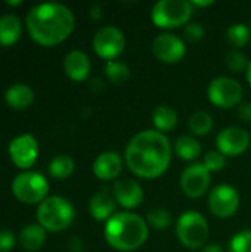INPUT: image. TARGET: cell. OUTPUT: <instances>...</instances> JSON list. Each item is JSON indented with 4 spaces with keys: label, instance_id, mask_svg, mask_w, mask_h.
Segmentation results:
<instances>
[{
    "label": "cell",
    "instance_id": "484cf974",
    "mask_svg": "<svg viewBox=\"0 0 251 252\" xmlns=\"http://www.w3.org/2000/svg\"><path fill=\"white\" fill-rule=\"evenodd\" d=\"M226 40L235 50H240L250 43L251 28L246 24H234L226 30Z\"/></svg>",
    "mask_w": 251,
    "mask_h": 252
},
{
    "label": "cell",
    "instance_id": "74e56055",
    "mask_svg": "<svg viewBox=\"0 0 251 252\" xmlns=\"http://www.w3.org/2000/svg\"><path fill=\"white\" fill-rule=\"evenodd\" d=\"M90 87H92L95 92H99V90H102V89H104L102 80H101V78H93V80L90 81Z\"/></svg>",
    "mask_w": 251,
    "mask_h": 252
},
{
    "label": "cell",
    "instance_id": "52a82bcc",
    "mask_svg": "<svg viewBox=\"0 0 251 252\" xmlns=\"http://www.w3.org/2000/svg\"><path fill=\"white\" fill-rule=\"evenodd\" d=\"M192 12L194 7L188 0H160L152 6L151 19L155 27L170 30L186 25Z\"/></svg>",
    "mask_w": 251,
    "mask_h": 252
},
{
    "label": "cell",
    "instance_id": "1f68e13d",
    "mask_svg": "<svg viewBox=\"0 0 251 252\" xmlns=\"http://www.w3.org/2000/svg\"><path fill=\"white\" fill-rule=\"evenodd\" d=\"M204 35H206V30L200 22H188L183 27V37L191 43H197L203 40Z\"/></svg>",
    "mask_w": 251,
    "mask_h": 252
},
{
    "label": "cell",
    "instance_id": "44dd1931",
    "mask_svg": "<svg viewBox=\"0 0 251 252\" xmlns=\"http://www.w3.org/2000/svg\"><path fill=\"white\" fill-rule=\"evenodd\" d=\"M46 242V230L38 223H31L19 232V244L25 251H37Z\"/></svg>",
    "mask_w": 251,
    "mask_h": 252
},
{
    "label": "cell",
    "instance_id": "8d00e7d4",
    "mask_svg": "<svg viewBox=\"0 0 251 252\" xmlns=\"http://www.w3.org/2000/svg\"><path fill=\"white\" fill-rule=\"evenodd\" d=\"M200 252H223V247L219 244H209Z\"/></svg>",
    "mask_w": 251,
    "mask_h": 252
},
{
    "label": "cell",
    "instance_id": "ba28073f",
    "mask_svg": "<svg viewBox=\"0 0 251 252\" xmlns=\"http://www.w3.org/2000/svg\"><path fill=\"white\" fill-rule=\"evenodd\" d=\"M243 94V86L232 77H216L207 87L209 100L220 109H231L241 105Z\"/></svg>",
    "mask_w": 251,
    "mask_h": 252
},
{
    "label": "cell",
    "instance_id": "ffe728a7",
    "mask_svg": "<svg viewBox=\"0 0 251 252\" xmlns=\"http://www.w3.org/2000/svg\"><path fill=\"white\" fill-rule=\"evenodd\" d=\"M22 32L21 18L15 13H6L0 16V46L9 47L15 44Z\"/></svg>",
    "mask_w": 251,
    "mask_h": 252
},
{
    "label": "cell",
    "instance_id": "2e32d148",
    "mask_svg": "<svg viewBox=\"0 0 251 252\" xmlns=\"http://www.w3.org/2000/svg\"><path fill=\"white\" fill-rule=\"evenodd\" d=\"M93 174L104 182L115 180L123 171V158L115 151H107L93 161Z\"/></svg>",
    "mask_w": 251,
    "mask_h": 252
},
{
    "label": "cell",
    "instance_id": "d6a6232c",
    "mask_svg": "<svg viewBox=\"0 0 251 252\" xmlns=\"http://www.w3.org/2000/svg\"><path fill=\"white\" fill-rule=\"evenodd\" d=\"M16 238L10 230H0V252H9L13 250Z\"/></svg>",
    "mask_w": 251,
    "mask_h": 252
},
{
    "label": "cell",
    "instance_id": "8992f818",
    "mask_svg": "<svg viewBox=\"0 0 251 252\" xmlns=\"http://www.w3.org/2000/svg\"><path fill=\"white\" fill-rule=\"evenodd\" d=\"M12 193L13 196L27 205L40 204L47 198L49 182L47 179L33 170L22 171L16 174L12 180Z\"/></svg>",
    "mask_w": 251,
    "mask_h": 252
},
{
    "label": "cell",
    "instance_id": "ac0fdd59",
    "mask_svg": "<svg viewBox=\"0 0 251 252\" xmlns=\"http://www.w3.org/2000/svg\"><path fill=\"white\" fill-rule=\"evenodd\" d=\"M90 59L81 50H71L64 58V71L72 81H84L90 74Z\"/></svg>",
    "mask_w": 251,
    "mask_h": 252
},
{
    "label": "cell",
    "instance_id": "f546056e",
    "mask_svg": "<svg viewBox=\"0 0 251 252\" xmlns=\"http://www.w3.org/2000/svg\"><path fill=\"white\" fill-rule=\"evenodd\" d=\"M229 252H251V230H241L235 233L228 245Z\"/></svg>",
    "mask_w": 251,
    "mask_h": 252
},
{
    "label": "cell",
    "instance_id": "d6986e66",
    "mask_svg": "<svg viewBox=\"0 0 251 252\" xmlns=\"http://www.w3.org/2000/svg\"><path fill=\"white\" fill-rule=\"evenodd\" d=\"M4 102L12 109H27L34 102V90L24 83H15L4 92Z\"/></svg>",
    "mask_w": 251,
    "mask_h": 252
},
{
    "label": "cell",
    "instance_id": "8fae6325",
    "mask_svg": "<svg viewBox=\"0 0 251 252\" xmlns=\"http://www.w3.org/2000/svg\"><path fill=\"white\" fill-rule=\"evenodd\" d=\"M7 154L10 157V161L15 164V167L27 171L37 161V157H38V142L30 133L19 134V136L13 137L9 142Z\"/></svg>",
    "mask_w": 251,
    "mask_h": 252
},
{
    "label": "cell",
    "instance_id": "f35d334b",
    "mask_svg": "<svg viewBox=\"0 0 251 252\" xmlns=\"http://www.w3.org/2000/svg\"><path fill=\"white\" fill-rule=\"evenodd\" d=\"M215 1H191V4H192V7H207V6H212Z\"/></svg>",
    "mask_w": 251,
    "mask_h": 252
},
{
    "label": "cell",
    "instance_id": "836d02e7",
    "mask_svg": "<svg viewBox=\"0 0 251 252\" xmlns=\"http://www.w3.org/2000/svg\"><path fill=\"white\" fill-rule=\"evenodd\" d=\"M238 117L241 121L251 124V103L250 102H246V103H241L238 106Z\"/></svg>",
    "mask_w": 251,
    "mask_h": 252
},
{
    "label": "cell",
    "instance_id": "5b68a950",
    "mask_svg": "<svg viewBox=\"0 0 251 252\" xmlns=\"http://www.w3.org/2000/svg\"><path fill=\"white\" fill-rule=\"evenodd\" d=\"M176 235L179 242L189 250L204 248L210 235L207 220L198 211H185L176 223Z\"/></svg>",
    "mask_w": 251,
    "mask_h": 252
},
{
    "label": "cell",
    "instance_id": "cb8c5ba5",
    "mask_svg": "<svg viewBox=\"0 0 251 252\" xmlns=\"http://www.w3.org/2000/svg\"><path fill=\"white\" fill-rule=\"evenodd\" d=\"M74 167H75V164H74V159L71 157H68L65 154H59V155L52 158V161L49 162L47 170H49V174L53 179L65 180L72 174Z\"/></svg>",
    "mask_w": 251,
    "mask_h": 252
},
{
    "label": "cell",
    "instance_id": "30bf717a",
    "mask_svg": "<svg viewBox=\"0 0 251 252\" xmlns=\"http://www.w3.org/2000/svg\"><path fill=\"white\" fill-rule=\"evenodd\" d=\"M240 204L241 196L231 185H217L209 195V210L217 219H229L235 216Z\"/></svg>",
    "mask_w": 251,
    "mask_h": 252
},
{
    "label": "cell",
    "instance_id": "e0dca14e",
    "mask_svg": "<svg viewBox=\"0 0 251 252\" xmlns=\"http://www.w3.org/2000/svg\"><path fill=\"white\" fill-rule=\"evenodd\" d=\"M115 208L117 201L114 193L107 188H102L89 201V213L96 221H108L115 214Z\"/></svg>",
    "mask_w": 251,
    "mask_h": 252
},
{
    "label": "cell",
    "instance_id": "9c48e42d",
    "mask_svg": "<svg viewBox=\"0 0 251 252\" xmlns=\"http://www.w3.org/2000/svg\"><path fill=\"white\" fill-rule=\"evenodd\" d=\"M92 46L99 58L105 59L107 62L115 61V58H118L124 52L126 38L120 28L112 25H105L95 32Z\"/></svg>",
    "mask_w": 251,
    "mask_h": 252
},
{
    "label": "cell",
    "instance_id": "ab89813d",
    "mask_svg": "<svg viewBox=\"0 0 251 252\" xmlns=\"http://www.w3.org/2000/svg\"><path fill=\"white\" fill-rule=\"evenodd\" d=\"M246 78H247L249 84L251 86V61H250V63H249V68H247V71H246Z\"/></svg>",
    "mask_w": 251,
    "mask_h": 252
},
{
    "label": "cell",
    "instance_id": "7a4b0ae2",
    "mask_svg": "<svg viewBox=\"0 0 251 252\" xmlns=\"http://www.w3.org/2000/svg\"><path fill=\"white\" fill-rule=\"evenodd\" d=\"M25 25L30 37L41 46H56L67 40L75 27V18L70 7L62 3L47 1L33 6Z\"/></svg>",
    "mask_w": 251,
    "mask_h": 252
},
{
    "label": "cell",
    "instance_id": "7c38bea8",
    "mask_svg": "<svg viewBox=\"0 0 251 252\" xmlns=\"http://www.w3.org/2000/svg\"><path fill=\"white\" fill-rule=\"evenodd\" d=\"M210 171L204 167L203 162H194L188 165L180 174V189L182 192L192 199L201 198L210 188L212 177Z\"/></svg>",
    "mask_w": 251,
    "mask_h": 252
},
{
    "label": "cell",
    "instance_id": "d4e9b609",
    "mask_svg": "<svg viewBox=\"0 0 251 252\" xmlns=\"http://www.w3.org/2000/svg\"><path fill=\"white\" fill-rule=\"evenodd\" d=\"M105 75L108 78L109 83L115 84V86H120V84H124L130 80L132 77V72H130V68L121 62V61H108L105 63Z\"/></svg>",
    "mask_w": 251,
    "mask_h": 252
},
{
    "label": "cell",
    "instance_id": "6da1fadb",
    "mask_svg": "<svg viewBox=\"0 0 251 252\" xmlns=\"http://www.w3.org/2000/svg\"><path fill=\"white\" fill-rule=\"evenodd\" d=\"M172 151L166 134L157 130H143L129 140L124 162L135 176L152 180L167 171L172 161Z\"/></svg>",
    "mask_w": 251,
    "mask_h": 252
},
{
    "label": "cell",
    "instance_id": "5bb4252c",
    "mask_svg": "<svg viewBox=\"0 0 251 252\" xmlns=\"http://www.w3.org/2000/svg\"><path fill=\"white\" fill-rule=\"evenodd\" d=\"M251 137L247 130L231 126L223 128L216 139L217 151L225 157H240L250 146Z\"/></svg>",
    "mask_w": 251,
    "mask_h": 252
},
{
    "label": "cell",
    "instance_id": "4fadbf2b",
    "mask_svg": "<svg viewBox=\"0 0 251 252\" xmlns=\"http://www.w3.org/2000/svg\"><path fill=\"white\" fill-rule=\"evenodd\" d=\"M152 55L163 63H176L186 55L185 41L173 32H161L155 35L151 44Z\"/></svg>",
    "mask_w": 251,
    "mask_h": 252
},
{
    "label": "cell",
    "instance_id": "d590c367",
    "mask_svg": "<svg viewBox=\"0 0 251 252\" xmlns=\"http://www.w3.org/2000/svg\"><path fill=\"white\" fill-rule=\"evenodd\" d=\"M89 15L93 21H99L102 18V7L99 4H92L90 6V10H89Z\"/></svg>",
    "mask_w": 251,
    "mask_h": 252
},
{
    "label": "cell",
    "instance_id": "9a60e30c",
    "mask_svg": "<svg viewBox=\"0 0 251 252\" xmlns=\"http://www.w3.org/2000/svg\"><path fill=\"white\" fill-rule=\"evenodd\" d=\"M114 198L118 205L126 210L138 208L143 201V189L133 179H120L114 183L112 188Z\"/></svg>",
    "mask_w": 251,
    "mask_h": 252
},
{
    "label": "cell",
    "instance_id": "e575fe53",
    "mask_svg": "<svg viewBox=\"0 0 251 252\" xmlns=\"http://www.w3.org/2000/svg\"><path fill=\"white\" fill-rule=\"evenodd\" d=\"M68 248L71 252H81L83 251V241L78 236H74L68 242Z\"/></svg>",
    "mask_w": 251,
    "mask_h": 252
},
{
    "label": "cell",
    "instance_id": "83f0119b",
    "mask_svg": "<svg viewBox=\"0 0 251 252\" xmlns=\"http://www.w3.org/2000/svg\"><path fill=\"white\" fill-rule=\"evenodd\" d=\"M146 223L155 230H164L172 224V216L166 208H152L146 214Z\"/></svg>",
    "mask_w": 251,
    "mask_h": 252
},
{
    "label": "cell",
    "instance_id": "4316f807",
    "mask_svg": "<svg viewBox=\"0 0 251 252\" xmlns=\"http://www.w3.org/2000/svg\"><path fill=\"white\" fill-rule=\"evenodd\" d=\"M189 130L195 136H207L213 128V118L206 111H198L191 115L188 121Z\"/></svg>",
    "mask_w": 251,
    "mask_h": 252
},
{
    "label": "cell",
    "instance_id": "277c9868",
    "mask_svg": "<svg viewBox=\"0 0 251 252\" xmlns=\"http://www.w3.org/2000/svg\"><path fill=\"white\" fill-rule=\"evenodd\" d=\"M74 207L59 195L47 196L37 207V223L47 232H62L74 220Z\"/></svg>",
    "mask_w": 251,
    "mask_h": 252
},
{
    "label": "cell",
    "instance_id": "f1b7e54d",
    "mask_svg": "<svg viewBox=\"0 0 251 252\" xmlns=\"http://www.w3.org/2000/svg\"><path fill=\"white\" fill-rule=\"evenodd\" d=\"M225 63L229 68V71H232L234 74H240V72H246L249 68L250 61L247 59L246 53H243L241 50H231L226 56H225Z\"/></svg>",
    "mask_w": 251,
    "mask_h": 252
},
{
    "label": "cell",
    "instance_id": "b9f144b4",
    "mask_svg": "<svg viewBox=\"0 0 251 252\" xmlns=\"http://www.w3.org/2000/svg\"><path fill=\"white\" fill-rule=\"evenodd\" d=\"M250 28H251V24H250Z\"/></svg>",
    "mask_w": 251,
    "mask_h": 252
},
{
    "label": "cell",
    "instance_id": "603a6c76",
    "mask_svg": "<svg viewBox=\"0 0 251 252\" xmlns=\"http://www.w3.org/2000/svg\"><path fill=\"white\" fill-rule=\"evenodd\" d=\"M175 154L183 161H194L201 155V145L192 136H180L176 139L173 146Z\"/></svg>",
    "mask_w": 251,
    "mask_h": 252
},
{
    "label": "cell",
    "instance_id": "60d3db41",
    "mask_svg": "<svg viewBox=\"0 0 251 252\" xmlns=\"http://www.w3.org/2000/svg\"><path fill=\"white\" fill-rule=\"evenodd\" d=\"M6 4H9V6H19L21 0H6Z\"/></svg>",
    "mask_w": 251,
    "mask_h": 252
},
{
    "label": "cell",
    "instance_id": "7402d4cb",
    "mask_svg": "<svg viewBox=\"0 0 251 252\" xmlns=\"http://www.w3.org/2000/svg\"><path fill=\"white\" fill-rule=\"evenodd\" d=\"M152 124L163 134L173 131L178 126V114L170 105H160L152 112Z\"/></svg>",
    "mask_w": 251,
    "mask_h": 252
},
{
    "label": "cell",
    "instance_id": "3957f363",
    "mask_svg": "<svg viewBox=\"0 0 251 252\" xmlns=\"http://www.w3.org/2000/svg\"><path fill=\"white\" fill-rule=\"evenodd\" d=\"M104 235L112 250L120 252L136 251L148 241L149 226L141 216L123 211L115 213L105 223Z\"/></svg>",
    "mask_w": 251,
    "mask_h": 252
},
{
    "label": "cell",
    "instance_id": "4dcf8cb0",
    "mask_svg": "<svg viewBox=\"0 0 251 252\" xmlns=\"http://www.w3.org/2000/svg\"><path fill=\"white\" fill-rule=\"evenodd\" d=\"M204 167L210 171V173H217L220 170L225 168L226 165V157L222 155L219 151H210L206 154L204 159H203Z\"/></svg>",
    "mask_w": 251,
    "mask_h": 252
}]
</instances>
